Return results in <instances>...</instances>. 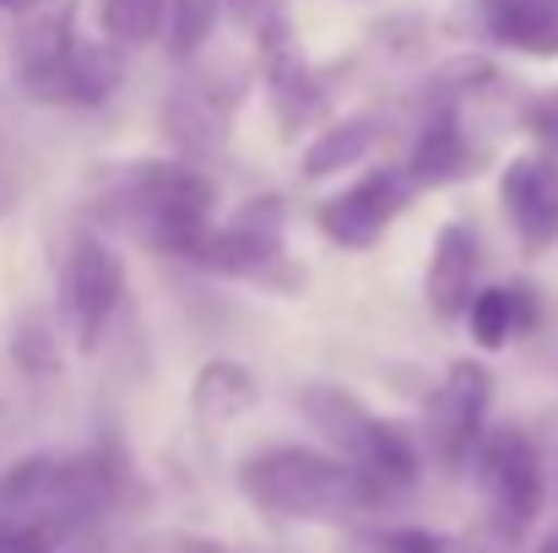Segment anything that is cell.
<instances>
[{"instance_id":"obj_1","label":"cell","mask_w":558,"mask_h":553,"mask_svg":"<svg viewBox=\"0 0 558 553\" xmlns=\"http://www.w3.org/2000/svg\"><path fill=\"white\" fill-rule=\"evenodd\" d=\"M239 489L255 510L288 521H359L390 500V483H379L369 467L304 445L255 450L239 467Z\"/></svg>"},{"instance_id":"obj_2","label":"cell","mask_w":558,"mask_h":553,"mask_svg":"<svg viewBox=\"0 0 558 553\" xmlns=\"http://www.w3.org/2000/svg\"><path fill=\"white\" fill-rule=\"evenodd\" d=\"M98 201L109 206V223L163 255L190 261L211 233V180L190 164H125L104 180Z\"/></svg>"},{"instance_id":"obj_3","label":"cell","mask_w":558,"mask_h":553,"mask_svg":"<svg viewBox=\"0 0 558 553\" xmlns=\"http://www.w3.org/2000/svg\"><path fill=\"white\" fill-rule=\"evenodd\" d=\"M299 407H304V418L320 429V440L331 450H342L348 461L369 467L379 483L407 489L417 478V450H412L407 429H396L390 418H374L359 396H348L337 385H304Z\"/></svg>"},{"instance_id":"obj_4","label":"cell","mask_w":558,"mask_h":553,"mask_svg":"<svg viewBox=\"0 0 558 553\" xmlns=\"http://www.w3.org/2000/svg\"><path fill=\"white\" fill-rule=\"evenodd\" d=\"M277 212H282L277 201H250L228 228H211L190 261H201V266H211V272H222V277H244V282L293 293L304 277H299V266L288 261L282 217H277Z\"/></svg>"},{"instance_id":"obj_5","label":"cell","mask_w":558,"mask_h":553,"mask_svg":"<svg viewBox=\"0 0 558 553\" xmlns=\"http://www.w3.org/2000/svg\"><path fill=\"white\" fill-rule=\"evenodd\" d=\"M120 299H125V261L98 233H76L65 250V266H60V315L82 353L98 348Z\"/></svg>"},{"instance_id":"obj_6","label":"cell","mask_w":558,"mask_h":553,"mask_svg":"<svg viewBox=\"0 0 558 553\" xmlns=\"http://www.w3.org/2000/svg\"><path fill=\"white\" fill-rule=\"evenodd\" d=\"M477 472H483V489H488V505L499 516V527L515 538L526 532L537 516H543V461H537V445L521 434V429H494L483 434L477 445Z\"/></svg>"},{"instance_id":"obj_7","label":"cell","mask_w":558,"mask_h":553,"mask_svg":"<svg viewBox=\"0 0 558 553\" xmlns=\"http://www.w3.org/2000/svg\"><path fill=\"white\" fill-rule=\"evenodd\" d=\"M412 190H417V184L407 180V169H374L364 180H353L348 190H337L315 217H320V228H326L331 244H342V250H369L374 239H385V228L407 212Z\"/></svg>"},{"instance_id":"obj_8","label":"cell","mask_w":558,"mask_h":553,"mask_svg":"<svg viewBox=\"0 0 558 553\" xmlns=\"http://www.w3.org/2000/svg\"><path fill=\"white\" fill-rule=\"evenodd\" d=\"M488 401H494V374L477 359H456L445 369V385L434 396V445L450 472L477 456L488 434Z\"/></svg>"},{"instance_id":"obj_9","label":"cell","mask_w":558,"mask_h":553,"mask_svg":"<svg viewBox=\"0 0 558 553\" xmlns=\"http://www.w3.org/2000/svg\"><path fill=\"white\" fill-rule=\"evenodd\" d=\"M505 217L515 228V239L526 244V255H543L558 239V164L548 153H526L505 169L499 180Z\"/></svg>"},{"instance_id":"obj_10","label":"cell","mask_w":558,"mask_h":553,"mask_svg":"<svg viewBox=\"0 0 558 553\" xmlns=\"http://www.w3.org/2000/svg\"><path fill=\"white\" fill-rule=\"evenodd\" d=\"M423 293H428V310L439 321H466V310L477 299V233L466 223H445L439 228Z\"/></svg>"},{"instance_id":"obj_11","label":"cell","mask_w":558,"mask_h":553,"mask_svg":"<svg viewBox=\"0 0 558 553\" xmlns=\"http://www.w3.org/2000/svg\"><path fill=\"white\" fill-rule=\"evenodd\" d=\"M260 27H266L260 60H266V87H271V104H277L282 125H288V131H299V125H304V120L320 109L315 71H310V60H304V49H299V38H293V27H288L282 16H271V22H260Z\"/></svg>"},{"instance_id":"obj_12","label":"cell","mask_w":558,"mask_h":553,"mask_svg":"<svg viewBox=\"0 0 558 553\" xmlns=\"http://www.w3.org/2000/svg\"><path fill=\"white\" fill-rule=\"evenodd\" d=\"M472 16L483 38L521 49V55L558 60V0H477Z\"/></svg>"},{"instance_id":"obj_13","label":"cell","mask_w":558,"mask_h":553,"mask_svg":"<svg viewBox=\"0 0 558 553\" xmlns=\"http://www.w3.org/2000/svg\"><path fill=\"white\" fill-rule=\"evenodd\" d=\"M211 82H217V76L185 82V87L169 98V109H163L169 142H174L180 153H190V158H195V153H217L222 136H228V120H233V98H222Z\"/></svg>"},{"instance_id":"obj_14","label":"cell","mask_w":558,"mask_h":553,"mask_svg":"<svg viewBox=\"0 0 558 553\" xmlns=\"http://www.w3.org/2000/svg\"><path fill=\"white\" fill-rule=\"evenodd\" d=\"M255 401H260L255 374H250L244 364H233V359H211V364H201L195 385H190V407H195V418H201V423L244 418Z\"/></svg>"},{"instance_id":"obj_15","label":"cell","mask_w":558,"mask_h":553,"mask_svg":"<svg viewBox=\"0 0 558 553\" xmlns=\"http://www.w3.org/2000/svg\"><path fill=\"white\" fill-rule=\"evenodd\" d=\"M466 169H472V142L461 136V125H456L450 115H434V120L423 125L412 158H407V180L445 184V180H456V175H466Z\"/></svg>"},{"instance_id":"obj_16","label":"cell","mask_w":558,"mask_h":553,"mask_svg":"<svg viewBox=\"0 0 558 553\" xmlns=\"http://www.w3.org/2000/svg\"><path fill=\"white\" fill-rule=\"evenodd\" d=\"M526 321H532V304H526L521 288H488V293H477L472 310H466L472 342H483V348H505Z\"/></svg>"},{"instance_id":"obj_17","label":"cell","mask_w":558,"mask_h":553,"mask_svg":"<svg viewBox=\"0 0 558 553\" xmlns=\"http://www.w3.org/2000/svg\"><path fill=\"white\" fill-rule=\"evenodd\" d=\"M374 147V120H348V125H331L326 136H315L304 147V175L310 180H326L337 169H359V158Z\"/></svg>"},{"instance_id":"obj_18","label":"cell","mask_w":558,"mask_h":553,"mask_svg":"<svg viewBox=\"0 0 558 553\" xmlns=\"http://www.w3.org/2000/svg\"><path fill=\"white\" fill-rule=\"evenodd\" d=\"M174 0H104V33L114 44H153L169 27Z\"/></svg>"},{"instance_id":"obj_19","label":"cell","mask_w":558,"mask_h":553,"mask_svg":"<svg viewBox=\"0 0 558 553\" xmlns=\"http://www.w3.org/2000/svg\"><path fill=\"white\" fill-rule=\"evenodd\" d=\"M228 0H174L169 5V55L174 60H190L206 38H211V27H217V11H222Z\"/></svg>"},{"instance_id":"obj_20","label":"cell","mask_w":558,"mask_h":553,"mask_svg":"<svg viewBox=\"0 0 558 553\" xmlns=\"http://www.w3.org/2000/svg\"><path fill=\"white\" fill-rule=\"evenodd\" d=\"M348 553H450V538L428 527H379V532H359Z\"/></svg>"},{"instance_id":"obj_21","label":"cell","mask_w":558,"mask_h":553,"mask_svg":"<svg viewBox=\"0 0 558 553\" xmlns=\"http://www.w3.org/2000/svg\"><path fill=\"white\" fill-rule=\"evenodd\" d=\"M228 11L239 22H271L277 16V0H228Z\"/></svg>"},{"instance_id":"obj_22","label":"cell","mask_w":558,"mask_h":553,"mask_svg":"<svg viewBox=\"0 0 558 553\" xmlns=\"http://www.w3.org/2000/svg\"><path fill=\"white\" fill-rule=\"evenodd\" d=\"M38 5H49V0H0V11H22V16L38 11Z\"/></svg>"},{"instance_id":"obj_23","label":"cell","mask_w":558,"mask_h":553,"mask_svg":"<svg viewBox=\"0 0 558 553\" xmlns=\"http://www.w3.org/2000/svg\"><path fill=\"white\" fill-rule=\"evenodd\" d=\"M537 553H558V527H554V538H543V549Z\"/></svg>"},{"instance_id":"obj_24","label":"cell","mask_w":558,"mask_h":553,"mask_svg":"<svg viewBox=\"0 0 558 553\" xmlns=\"http://www.w3.org/2000/svg\"><path fill=\"white\" fill-rule=\"evenodd\" d=\"M5 206H11V184L0 180V212H5Z\"/></svg>"}]
</instances>
